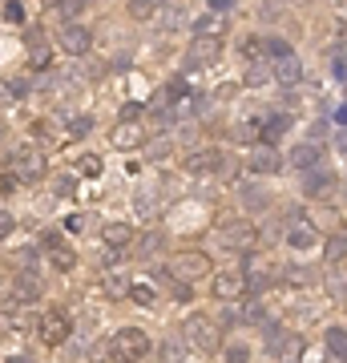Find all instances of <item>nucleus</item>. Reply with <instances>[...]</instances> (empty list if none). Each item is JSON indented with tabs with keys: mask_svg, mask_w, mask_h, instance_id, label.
<instances>
[{
	"mask_svg": "<svg viewBox=\"0 0 347 363\" xmlns=\"http://www.w3.org/2000/svg\"><path fill=\"white\" fill-rule=\"evenodd\" d=\"M109 355H114V363H142L150 355V335L142 327H121L109 335Z\"/></svg>",
	"mask_w": 347,
	"mask_h": 363,
	"instance_id": "obj_1",
	"label": "nucleus"
},
{
	"mask_svg": "<svg viewBox=\"0 0 347 363\" xmlns=\"http://www.w3.org/2000/svg\"><path fill=\"white\" fill-rule=\"evenodd\" d=\"M182 339L190 343V351H202V355H210V351H219V347H222L219 327L210 323L206 315H190V319L182 323Z\"/></svg>",
	"mask_w": 347,
	"mask_h": 363,
	"instance_id": "obj_2",
	"label": "nucleus"
},
{
	"mask_svg": "<svg viewBox=\"0 0 347 363\" xmlns=\"http://www.w3.org/2000/svg\"><path fill=\"white\" fill-rule=\"evenodd\" d=\"M170 274L182 279V283H198L206 274H214V262H210V255H202V250H178V255L170 259Z\"/></svg>",
	"mask_w": 347,
	"mask_h": 363,
	"instance_id": "obj_3",
	"label": "nucleus"
},
{
	"mask_svg": "<svg viewBox=\"0 0 347 363\" xmlns=\"http://www.w3.org/2000/svg\"><path fill=\"white\" fill-rule=\"evenodd\" d=\"M9 169L16 174V182H40L45 178V154L37 145H16L9 154Z\"/></svg>",
	"mask_w": 347,
	"mask_h": 363,
	"instance_id": "obj_4",
	"label": "nucleus"
},
{
	"mask_svg": "<svg viewBox=\"0 0 347 363\" xmlns=\"http://www.w3.org/2000/svg\"><path fill=\"white\" fill-rule=\"evenodd\" d=\"M210 291H214V298H222V303H238V298L250 291V283H246V271H234V267H226V271H214V274H210Z\"/></svg>",
	"mask_w": 347,
	"mask_h": 363,
	"instance_id": "obj_5",
	"label": "nucleus"
},
{
	"mask_svg": "<svg viewBox=\"0 0 347 363\" xmlns=\"http://www.w3.org/2000/svg\"><path fill=\"white\" fill-rule=\"evenodd\" d=\"M219 238H222V247H226V250H238V255H246V250H255V247H258L255 222H246V218L226 222V226L219 230Z\"/></svg>",
	"mask_w": 347,
	"mask_h": 363,
	"instance_id": "obj_6",
	"label": "nucleus"
},
{
	"mask_svg": "<svg viewBox=\"0 0 347 363\" xmlns=\"http://www.w3.org/2000/svg\"><path fill=\"white\" fill-rule=\"evenodd\" d=\"M287 242L295 250H311L319 242V226H315L303 210H291V214H287Z\"/></svg>",
	"mask_w": 347,
	"mask_h": 363,
	"instance_id": "obj_7",
	"label": "nucleus"
},
{
	"mask_svg": "<svg viewBox=\"0 0 347 363\" xmlns=\"http://www.w3.org/2000/svg\"><path fill=\"white\" fill-rule=\"evenodd\" d=\"M40 339L49 343V347H61L65 339H69V315L57 311V307H49V311L40 315V323H37Z\"/></svg>",
	"mask_w": 347,
	"mask_h": 363,
	"instance_id": "obj_8",
	"label": "nucleus"
},
{
	"mask_svg": "<svg viewBox=\"0 0 347 363\" xmlns=\"http://www.w3.org/2000/svg\"><path fill=\"white\" fill-rule=\"evenodd\" d=\"M250 174H258V178H270V174H279L283 169V154L275 150V145H267V142H258L255 150H250Z\"/></svg>",
	"mask_w": 347,
	"mask_h": 363,
	"instance_id": "obj_9",
	"label": "nucleus"
},
{
	"mask_svg": "<svg viewBox=\"0 0 347 363\" xmlns=\"http://www.w3.org/2000/svg\"><path fill=\"white\" fill-rule=\"evenodd\" d=\"M219 52H222V40L194 37V45L186 49V57H182V65L186 69H202V65H210V61H219Z\"/></svg>",
	"mask_w": 347,
	"mask_h": 363,
	"instance_id": "obj_10",
	"label": "nucleus"
},
{
	"mask_svg": "<svg viewBox=\"0 0 347 363\" xmlns=\"http://www.w3.org/2000/svg\"><path fill=\"white\" fill-rule=\"evenodd\" d=\"M40 247H45V255H49V262L57 267V271H73V267H77V255H73V247H65L57 230L40 234Z\"/></svg>",
	"mask_w": 347,
	"mask_h": 363,
	"instance_id": "obj_11",
	"label": "nucleus"
},
{
	"mask_svg": "<svg viewBox=\"0 0 347 363\" xmlns=\"http://www.w3.org/2000/svg\"><path fill=\"white\" fill-rule=\"evenodd\" d=\"M270 77L283 81V85H295L299 77H303V65H299V57L291 49L279 52V57H270Z\"/></svg>",
	"mask_w": 347,
	"mask_h": 363,
	"instance_id": "obj_12",
	"label": "nucleus"
},
{
	"mask_svg": "<svg viewBox=\"0 0 347 363\" xmlns=\"http://www.w3.org/2000/svg\"><path fill=\"white\" fill-rule=\"evenodd\" d=\"M291 166H295V174H311V169L323 166V150L315 142H299L295 150H291V157H287Z\"/></svg>",
	"mask_w": 347,
	"mask_h": 363,
	"instance_id": "obj_13",
	"label": "nucleus"
},
{
	"mask_svg": "<svg viewBox=\"0 0 347 363\" xmlns=\"http://www.w3.org/2000/svg\"><path fill=\"white\" fill-rule=\"evenodd\" d=\"M93 45V33L89 28H81V25H65L61 28V49L69 52V57H85Z\"/></svg>",
	"mask_w": 347,
	"mask_h": 363,
	"instance_id": "obj_14",
	"label": "nucleus"
},
{
	"mask_svg": "<svg viewBox=\"0 0 347 363\" xmlns=\"http://www.w3.org/2000/svg\"><path fill=\"white\" fill-rule=\"evenodd\" d=\"M226 28H231L226 13L210 9L206 16H198V21H194V37H214V40H222V37H226Z\"/></svg>",
	"mask_w": 347,
	"mask_h": 363,
	"instance_id": "obj_15",
	"label": "nucleus"
},
{
	"mask_svg": "<svg viewBox=\"0 0 347 363\" xmlns=\"http://www.w3.org/2000/svg\"><path fill=\"white\" fill-rule=\"evenodd\" d=\"M222 169V154L219 150H198V154H186V174H214Z\"/></svg>",
	"mask_w": 347,
	"mask_h": 363,
	"instance_id": "obj_16",
	"label": "nucleus"
},
{
	"mask_svg": "<svg viewBox=\"0 0 347 363\" xmlns=\"http://www.w3.org/2000/svg\"><path fill=\"white\" fill-rule=\"evenodd\" d=\"M101 238H105V247H109V250H126V247H133V238H138V234H133L129 222H109V226L101 230Z\"/></svg>",
	"mask_w": 347,
	"mask_h": 363,
	"instance_id": "obj_17",
	"label": "nucleus"
},
{
	"mask_svg": "<svg viewBox=\"0 0 347 363\" xmlns=\"http://www.w3.org/2000/svg\"><path fill=\"white\" fill-rule=\"evenodd\" d=\"M145 142V133L138 121H117V130H114V145L117 150H133V145H142Z\"/></svg>",
	"mask_w": 347,
	"mask_h": 363,
	"instance_id": "obj_18",
	"label": "nucleus"
},
{
	"mask_svg": "<svg viewBox=\"0 0 347 363\" xmlns=\"http://www.w3.org/2000/svg\"><path fill=\"white\" fill-rule=\"evenodd\" d=\"M323 347L331 351L335 359H347V327H327V335H323Z\"/></svg>",
	"mask_w": 347,
	"mask_h": 363,
	"instance_id": "obj_19",
	"label": "nucleus"
},
{
	"mask_svg": "<svg viewBox=\"0 0 347 363\" xmlns=\"http://www.w3.org/2000/svg\"><path fill=\"white\" fill-rule=\"evenodd\" d=\"M331 190H335L331 174H323V169H311V174H307V194L323 198V194H331Z\"/></svg>",
	"mask_w": 347,
	"mask_h": 363,
	"instance_id": "obj_20",
	"label": "nucleus"
},
{
	"mask_svg": "<svg viewBox=\"0 0 347 363\" xmlns=\"http://www.w3.org/2000/svg\"><path fill=\"white\" fill-rule=\"evenodd\" d=\"M323 259L327 262H343L347 259V234H331V238L323 242Z\"/></svg>",
	"mask_w": 347,
	"mask_h": 363,
	"instance_id": "obj_21",
	"label": "nucleus"
},
{
	"mask_svg": "<svg viewBox=\"0 0 347 363\" xmlns=\"http://www.w3.org/2000/svg\"><path fill=\"white\" fill-rule=\"evenodd\" d=\"M154 13H162V0H129L133 21H154Z\"/></svg>",
	"mask_w": 347,
	"mask_h": 363,
	"instance_id": "obj_22",
	"label": "nucleus"
},
{
	"mask_svg": "<svg viewBox=\"0 0 347 363\" xmlns=\"http://www.w3.org/2000/svg\"><path fill=\"white\" fill-rule=\"evenodd\" d=\"M234 138L246 142V145H258L263 142V121H238V125H234Z\"/></svg>",
	"mask_w": 347,
	"mask_h": 363,
	"instance_id": "obj_23",
	"label": "nucleus"
},
{
	"mask_svg": "<svg viewBox=\"0 0 347 363\" xmlns=\"http://www.w3.org/2000/svg\"><path fill=\"white\" fill-rule=\"evenodd\" d=\"M73 169H77V174H85V178H101L105 162H101L97 154H81L77 162H73Z\"/></svg>",
	"mask_w": 347,
	"mask_h": 363,
	"instance_id": "obj_24",
	"label": "nucleus"
},
{
	"mask_svg": "<svg viewBox=\"0 0 347 363\" xmlns=\"http://www.w3.org/2000/svg\"><path fill=\"white\" fill-rule=\"evenodd\" d=\"M186 351H190L186 339H166V343H162V363H182L186 359Z\"/></svg>",
	"mask_w": 347,
	"mask_h": 363,
	"instance_id": "obj_25",
	"label": "nucleus"
},
{
	"mask_svg": "<svg viewBox=\"0 0 347 363\" xmlns=\"http://www.w3.org/2000/svg\"><path fill=\"white\" fill-rule=\"evenodd\" d=\"M129 279L126 274H117V271H109V279H105V295H114V298H129Z\"/></svg>",
	"mask_w": 347,
	"mask_h": 363,
	"instance_id": "obj_26",
	"label": "nucleus"
},
{
	"mask_svg": "<svg viewBox=\"0 0 347 363\" xmlns=\"http://www.w3.org/2000/svg\"><path fill=\"white\" fill-rule=\"evenodd\" d=\"M129 298H133L138 307H154V303H158V291H154L150 283H133V286H129Z\"/></svg>",
	"mask_w": 347,
	"mask_h": 363,
	"instance_id": "obj_27",
	"label": "nucleus"
},
{
	"mask_svg": "<svg viewBox=\"0 0 347 363\" xmlns=\"http://www.w3.org/2000/svg\"><path fill=\"white\" fill-rule=\"evenodd\" d=\"M28 303H37V286L25 279V283L13 286V307H28Z\"/></svg>",
	"mask_w": 347,
	"mask_h": 363,
	"instance_id": "obj_28",
	"label": "nucleus"
},
{
	"mask_svg": "<svg viewBox=\"0 0 347 363\" xmlns=\"http://www.w3.org/2000/svg\"><path fill=\"white\" fill-rule=\"evenodd\" d=\"M283 283H287V286H307V283H311L307 267H295V262H291V267H283Z\"/></svg>",
	"mask_w": 347,
	"mask_h": 363,
	"instance_id": "obj_29",
	"label": "nucleus"
},
{
	"mask_svg": "<svg viewBox=\"0 0 347 363\" xmlns=\"http://www.w3.org/2000/svg\"><path fill=\"white\" fill-rule=\"evenodd\" d=\"M226 363H250V347L246 343H231L226 347Z\"/></svg>",
	"mask_w": 347,
	"mask_h": 363,
	"instance_id": "obj_30",
	"label": "nucleus"
},
{
	"mask_svg": "<svg viewBox=\"0 0 347 363\" xmlns=\"http://www.w3.org/2000/svg\"><path fill=\"white\" fill-rule=\"evenodd\" d=\"M243 52L250 57V61H255V57H263V52H267V40H258V37H246V40H243Z\"/></svg>",
	"mask_w": 347,
	"mask_h": 363,
	"instance_id": "obj_31",
	"label": "nucleus"
},
{
	"mask_svg": "<svg viewBox=\"0 0 347 363\" xmlns=\"http://www.w3.org/2000/svg\"><path fill=\"white\" fill-rule=\"evenodd\" d=\"M243 202H250V210H267V194L258 190H243Z\"/></svg>",
	"mask_w": 347,
	"mask_h": 363,
	"instance_id": "obj_32",
	"label": "nucleus"
},
{
	"mask_svg": "<svg viewBox=\"0 0 347 363\" xmlns=\"http://www.w3.org/2000/svg\"><path fill=\"white\" fill-rule=\"evenodd\" d=\"M16 190V174L13 169H0V194H13Z\"/></svg>",
	"mask_w": 347,
	"mask_h": 363,
	"instance_id": "obj_33",
	"label": "nucleus"
},
{
	"mask_svg": "<svg viewBox=\"0 0 347 363\" xmlns=\"http://www.w3.org/2000/svg\"><path fill=\"white\" fill-rule=\"evenodd\" d=\"M13 226H16V222H13V214H9V210L0 206V242H4L9 234H13Z\"/></svg>",
	"mask_w": 347,
	"mask_h": 363,
	"instance_id": "obj_34",
	"label": "nucleus"
},
{
	"mask_svg": "<svg viewBox=\"0 0 347 363\" xmlns=\"http://www.w3.org/2000/svg\"><path fill=\"white\" fill-rule=\"evenodd\" d=\"M89 133V117H77V121H69V138H85Z\"/></svg>",
	"mask_w": 347,
	"mask_h": 363,
	"instance_id": "obj_35",
	"label": "nucleus"
},
{
	"mask_svg": "<svg viewBox=\"0 0 347 363\" xmlns=\"http://www.w3.org/2000/svg\"><path fill=\"white\" fill-rule=\"evenodd\" d=\"M154 250H162V234H145L142 238V255H154Z\"/></svg>",
	"mask_w": 347,
	"mask_h": 363,
	"instance_id": "obj_36",
	"label": "nucleus"
},
{
	"mask_svg": "<svg viewBox=\"0 0 347 363\" xmlns=\"http://www.w3.org/2000/svg\"><path fill=\"white\" fill-rule=\"evenodd\" d=\"M4 16H9V21H21L25 13H21V4H16V0H9V9H4Z\"/></svg>",
	"mask_w": 347,
	"mask_h": 363,
	"instance_id": "obj_37",
	"label": "nucleus"
},
{
	"mask_svg": "<svg viewBox=\"0 0 347 363\" xmlns=\"http://www.w3.org/2000/svg\"><path fill=\"white\" fill-rule=\"evenodd\" d=\"M9 93H13V97H25L28 85H25V81H9Z\"/></svg>",
	"mask_w": 347,
	"mask_h": 363,
	"instance_id": "obj_38",
	"label": "nucleus"
},
{
	"mask_svg": "<svg viewBox=\"0 0 347 363\" xmlns=\"http://www.w3.org/2000/svg\"><path fill=\"white\" fill-rule=\"evenodd\" d=\"M73 186H77L73 178H61V182H57V190H61V194H73Z\"/></svg>",
	"mask_w": 347,
	"mask_h": 363,
	"instance_id": "obj_39",
	"label": "nucleus"
},
{
	"mask_svg": "<svg viewBox=\"0 0 347 363\" xmlns=\"http://www.w3.org/2000/svg\"><path fill=\"white\" fill-rule=\"evenodd\" d=\"M9 363H37V359H28V355H13Z\"/></svg>",
	"mask_w": 347,
	"mask_h": 363,
	"instance_id": "obj_40",
	"label": "nucleus"
}]
</instances>
